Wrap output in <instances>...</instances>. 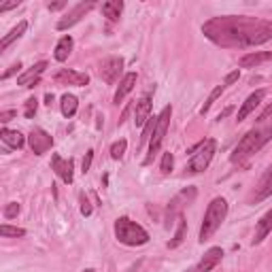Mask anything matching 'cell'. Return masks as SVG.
<instances>
[{
  "mask_svg": "<svg viewBox=\"0 0 272 272\" xmlns=\"http://www.w3.org/2000/svg\"><path fill=\"white\" fill-rule=\"evenodd\" d=\"M204 37L226 49H245L272 41V21L247 15L213 17L202 26Z\"/></svg>",
  "mask_w": 272,
  "mask_h": 272,
  "instance_id": "cell-1",
  "label": "cell"
},
{
  "mask_svg": "<svg viewBox=\"0 0 272 272\" xmlns=\"http://www.w3.org/2000/svg\"><path fill=\"white\" fill-rule=\"evenodd\" d=\"M270 140H272V124L264 126V128H253V130H249V132L238 140V145L234 147L230 160H232L234 164L245 162L247 157H251L253 153H257V151H260V149L266 145V142H270Z\"/></svg>",
  "mask_w": 272,
  "mask_h": 272,
  "instance_id": "cell-2",
  "label": "cell"
},
{
  "mask_svg": "<svg viewBox=\"0 0 272 272\" xmlns=\"http://www.w3.org/2000/svg\"><path fill=\"white\" fill-rule=\"evenodd\" d=\"M226 215H227V202H226L224 198H215L213 202L209 204V209H206L204 219H202V227H200L198 240L202 242V245H204L206 240L213 238V234L219 230L221 224H224Z\"/></svg>",
  "mask_w": 272,
  "mask_h": 272,
  "instance_id": "cell-3",
  "label": "cell"
},
{
  "mask_svg": "<svg viewBox=\"0 0 272 272\" xmlns=\"http://www.w3.org/2000/svg\"><path fill=\"white\" fill-rule=\"evenodd\" d=\"M115 238L121 245L128 247H140L149 242V234L142 226H138L136 221L128 219V217H119L115 221Z\"/></svg>",
  "mask_w": 272,
  "mask_h": 272,
  "instance_id": "cell-4",
  "label": "cell"
},
{
  "mask_svg": "<svg viewBox=\"0 0 272 272\" xmlns=\"http://www.w3.org/2000/svg\"><path fill=\"white\" fill-rule=\"evenodd\" d=\"M215 151H217V140L215 138H206L202 140L198 147L191 149V160L187 164V173L189 175H198V173H202V170L209 168V164L213 160V155Z\"/></svg>",
  "mask_w": 272,
  "mask_h": 272,
  "instance_id": "cell-5",
  "label": "cell"
},
{
  "mask_svg": "<svg viewBox=\"0 0 272 272\" xmlns=\"http://www.w3.org/2000/svg\"><path fill=\"white\" fill-rule=\"evenodd\" d=\"M170 117H173V106H164L162 113L157 115L155 130H153L151 140H149V153H147V157H145V162H142L145 166H147V164H151V162H153V157L157 155V151H160L162 142H164V138H166L168 126H170Z\"/></svg>",
  "mask_w": 272,
  "mask_h": 272,
  "instance_id": "cell-6",
  "label": "cell"
},
{
  "mask_svg": "<svg viewBox=\"0 0 272 272\" xmlns=\"http://www.w3.org/2000/svg\"><path fill=\"white\" fill-rule=\"evenodd\" d=\"M28 142H30V149L34 155H43L53 147V136L47 134L45 130H41V128H34L30 136H28Z\"/></svg>",
  "mask_w": 272,
  "mask_h": 272,
  "instance_id": "cell-7",
  "label": "cell"
},
{
  "mask_svg": "<svg viewBox=\"0 0 272 272\" xmlns=\"http://www.w3.org/2000/svg\"><path fill=\"white\" fill-rule=\"evenodd\" d=\"M91 9H94V2H79L77 6H73V9L68 11V15H64L60 21H58V30H68V28H73L75 24H79L81 21V17H85V13H90Z\"/></svg>",
  "mask_w": 272,
  "mask_h": 272,
  "instance_id": "cell-8",
  "label": "cell"
},
{
  "mask_svg": "<svg viewBox=\"0 0 272 272\" xmlns=\"http://www.w3.org/2000/svg\"><path fill=\"white\" fill-rule=\"evenodd\" d=\"M124 70V60L121 58H106L100 66V77L104 79L109 85H115L119 81V75Z\"/></svg>",
  "mask_w": 272,
  "mask_h": 272,
  "instance_id": "cell-9",
  "label": "cell"
},
{
  "mask_svg": "<svg viewBox=\"0 0 272 272\" xmlns=\"http://www.w3.org/2000/svg\"><path fill=\"white\" fill-rule=\"evenodd\" d=\"M221 257H224V251H221V247H211L209 251L204 253L202 260H200L196 266H191L187 272H211V270L221 262Z\"/></svg>",
  "mask_w": 272,
  "mask_h": 272,
  "instance_id": "cell-10",
  "label": "cell"
},
{
  "mask_svg": "<svg viewBox=\"0 0 272 272\" xmlns=\"http://www.w3.org/2000/svg\"><path fill=\"white\" fill-rule=\"evenodd\" d=\"M268 196H272V164L266 168V173L262 175L260 181H257L251 202H262V200H266Z\"/></svg>",
  "mask_w": 272,
  "mask_h": 272,
  "instance_id": "cell-11",
  "label": "cell"
},
{
  "mask_svg": "<svg viewBox=\"0 0 272 272\" xmlns=\"http://www.w3.org/2000/svg\"><path fill=\"white\" fill-rule=\"evenodd\" d=\"M53 79L62 85H79V88H83V85L90 83V77L85 73H77V70H68V68L58 70Z\"/></svg>",
  "mask_w": 272,
  "mask_h": 272,
  "instance_id": "cell-12",
  "label": "cell"
},
{
  "mask_svg": "<svg viewBox=\"0 0 272 272\" xmlns=\"http://www.w3.org/2000/svg\"><path fill=\"white\" fill-rule=\"evenodd\" d=\"M51 168L55 170V175H58L66 185L73 183V179H75V175H73V160H64L62 155L55 153L51 157Z\"/></svg>",
  "mask_w": 272,
  "mask_h": 272,
  "instance_id": "cell-13",
  "label": "cell"
},
{
  "mask_svg": "<svg viewBox=\"0 0 272 272\" xmlns=\"http://www.w3.org/2000/svg\"><path fill=\"white\" fill-rule=\"evenodd\" d=\"M264 96H266V90H257V91H253V94L245 100V104L240 106V111H238V115H236V119H238V121H245V119L257 109V106H260V102L264 100Z\"/></svg>",
  "mask_w": 272,
  "mask_h": 272,
  "instance_id": "cell-14",
  "label": "cell"
},
{
  "mask_svg": "<svg viewBox=\"0 0 272 272\" xmlns=\"http://www.w3.org/2000/svg\"><path fill=\"white\" fill-rule=\"evenodd\" d=\"M149 115H151V94H145V96H142V98L138 100V102H136L134 124L138 126V128H142V126H145L149 119H151Z\"/></svg>",
  "mask_w": 272,
  "mask_h": 272,
  "instance_id": "cell-15",
  "label": "cell"
},
{
  "mask_svg": "<svg viewBox=\"0 0 272 272\" xmlns=\"http://www.w3.org/2000/svg\"><path fill=\"white\" fill-rule=\"evenodd\" d=\"M45 68H47V62L34 64V66L28 70V73H24V75L17 79V85H21V88H34V85L39 83V77L45 73Z\"/></svg>",
  "mask_w": 272,
  "mask_h": 272,
  "instance_id": "cell-16",
  "label": "cell"
},
{
  "mask_svg": "<svg viewBox=\"0 0 272 272\" xmlns=\"http://www.w3.org/2000/svg\"><path fill=\"white\" fill-rule=\"evenodd\" d=\"M264 62H272V51H253L240 58V68H255Z\"/></svg>",
  "mask_w": 272,
  "mask_h": 272,
  "instance_id": "cell-17",
  "label": "cell"
},
{
  "mask_svg": "<svg viewBox=\"0 0 272 272\" xmlns=\"http://www.w3.org/2000/svg\"><path fill=\"white\" fill-rule=\"evenodd\" d=\"M134 85H136V73L124 75V79L119 81V88H117V91H115V98H113V102L119 104L121 100H124V98L134 90Z\"/></svg>",
  "mask_w": 272,
  "mask_h": 272,
  "instance_id": "cell-18",
  "label": "cell"
},
{
  "mask_svg": "<svg viewBox=\"0 0 272 272\" xmlns=\"http://www.w3.org/2000/svg\"><path fill=\"white\" fill-rule=\"evenodd\" d=\"M272 232V209L264 215V217L257 221V227H255V236H253V245H260V242L266 238V236Z\"/></svg>",
  "mask_w": 272,
  "mask_h": 272,
  "instance_id": "cell-19",
  "label": "cell"
},
{
  "mask_svg": "<svg viewBox=\"0 0 272 272\" xmlns=\"http://www.w3.org/2000/svg\"><path fill=\"white\" fill-rule=\"evenodd\" d=\"M0 138L9 149H21L24 147V134L17 132V130H9V128H4L2 132H0Z\"/></svg>",
  "mask_w": 272,
  "mask_h": 272,
  "instance_id": "cell-20",
  "label": "cell"
},
{
  "mask_svg": "<svg viewBox=\"0 0 272 272\" xmlns=\"http://www.w3.org/2000/svg\"><path fill=\"white\" fill-rule=\"evenodd\" d=\"M194 196H196V189H194V187H189V189L181 191V194H179V196L173 200V202H170V206H168V215H170V217H173V215H175L177 211H181L183 206L187 204V202H189V200L194 198Z\"/></svg>",
  "mask_w": 272,
  "mask_h": 272,
  "instance_id": "cell-21",
  "label": "cell"
},
{
  "mask_svg": "<svg viewBox=\"0 0 272 272\" xmlns=\"http://www.w3.org/2000/svg\"><path fill=\"white\" fill-rule=\"evenodd\" d=\"M70 51H73V37H62L58 41V45H55V60L58 62H66Z\"/></svg>",
  "mask_w": 272,
  "mask_h": 272,
  "instance_id": "cell-22",
  "label": "cell"
},
{
  "mask_svg": "<svg viewBox=\"0 0 272 272\" xmlns=\"http://www.w3.org/2000/svg\"><path fill=\"white\" fill-rule=\"evenodd\" d=\"M26 30H28V21H19V24H17L15 28H13V30H11L9 34H6V37H4L2 41H0V49H2V51H6V47H9L13 41H17V39L24 37V32H26Z\"/></svg>",
  "mask_w": 272,
  "mask_h": 272,
  "instance_id": "cell-23",
  "label": "cell"
},
{
  "mask_svg": "<svg viewBox=\"0 0 272 272\" xmlns=\"http://www.w3.org/2000/svg\"><path fill=\"white\" fill-rule=\"evenodd\" d=\"M121 9H124V2H119V0H109V2H104V4H102V13H104V17H109L111 21H117V19H119Z\"/></svg>",
  "mask_w": 272,
  "mask_h": 272,
  "instance_id": "cell-24",
  "label": "cell"
},
{
  "mask_svg": "<svg viewBox=\"0 0 272 272\" xmlns=\"http://www.w3.org/2000/svg\"><path fill=\"white\" fill-rule=\"evenodd\" d=\"M62 113H64V117H73L75 113H77V106H79V100L73 96V94H64L62 96Z\"/></svg>",
  "mask_w": 272,
  "mask_h": 272,
  "instance_id": "cell-25",
  "label": "cell"
},
{
  "mask_svg": "<svg viewBox=\"0 0 272 272\" xmlns=\"http://www.w3.org/2000/svg\"><path fill=\"white\" fill-rule=\"evenodd\" d=\"M185 232H187V221L183 219V215H179V226H177V232H175V238L168 242L170 249H177L181 242L185 240Z\"/></svg>",
  "mask_w": 272,
  "mask_h": 272,
  "instance_id": "cell-26",
  "label": "cell"
},
{
  "mask_svg": "<svg viewBox=\"0 0 272 272\" xmlns=\"http://www.w3.org/2000/svg\"><path fill=\"white\" fill-rule=\"evenodd\" d=\"M224 90H226V85H217V88H215V90L211 91V96L206 98L204 106H202V109H200V113H202V115H204V113H209V109L213 106V102H215V100H217V98H219L221 94H224Z\"/></svg>",
  "mask_w": 272,
  "mask_h": 272,
  "instance_id": "cell-27",
  "label": "cell"
},
{
  "mask_svg": "<svg viewBox=\"0 0 272 272\" xmlns=\"http://www.w3.org/2000/svg\"><path fill=\"white\" fill-rule=\"evenodd\" d=\"M155 124H157V117H155V119H149L147 124H145V128H142V136H140L138 147H142L147 140H151V134H153V130H155Z\"/></svg>",
  "mask_w": 272,
  "mask_h": 272,
  "instance_id": "cell-28",
  "label": "cell"
},
{
  "mask_svg": "<svg viewBox=\"0 0 272 272\" xmlns=\"http://www.w3.org/2000/svg\"><path fill=\"white\" fill-rule=\"evenodd\" d=\"M126 149H128V140H117V142H113V147H111V157L113 160H121L126 153Z\"/></svg>",
  "mask_w": 272,
  "mask_h": 272,
  "instance_id": "cell-29",
  "label": "cell"
},
{
  "mask_svg": "<svg viewBox=\"0 0 272 272\" xmlns=\"http://www.w3.org/2000/svg\"><path fill=\"white\" fill-rule=\"evenodd\" d=\"M173 164H175V157H173V153H164V157H162V166H160V170H162V175H170L173 173Z\"/></svg>",
  "mask_w": 272,
  "mask_h": 272,
  "instance_id": "cell-30",
  "label": "cell"
},
{
  "mask_svg": "<svg viewBox=\"0 0 272 272\" xmlns=\"http://www.w3.org/2000/svg\"><path fill=\"white\" fill-rule=\"evenodd\" d=\"M37 109H39V100L37 98H28L26 100V109H24V115L28 117V119H32L34 117V113H37Z\"/></svg>",
  "mask_w": 272,
  "mask_h": 272,
  "instance_id": "cell-31",
  "label": "cell"
},
{
  "mask_svg": "<svg viewBox=\"0 0 272 272\" xmlns=\"http://www.w3.org/2000/svg\"><path fill=\"white\" fill-rule=\"evenodd\" d=\"M0 234H2V236H15V238H17V236H26V230H21V227H11V226H2V227H0Z\"/></svg>",
  "mask_w": 272,
  "mask_h": 272,
  "instance_id": "cell-32",
  "label": "cell"
},
{
  "mask_svg": "<svg viewBox=\"0 0 272 272\" xmlns=\"http://www.w3.org/2000/svg\"><path fill=\"white\" fill-rule=\"evenodd\" d=\"M17 213H19V204H17V202H9V204L4 206V217H6V219L17 217Z\"/></svg>",
  "mask_w": 272,
  "mask_h": 272,
  "instance_id": "cell-33",
  "label": "cell"
},
{
  "mask_svg": "<svg viewBox=\"0 0 272 272\" xmlns=\"http://www.w3.org/2000/svg\"><path fill=\"white\" fill-rule=\"evenodd\" d=\"M91 160H94V151H91V149H90V151L85 153V157H83V166H81V168H83V175H85V173H88V170L91 168Z\"/></svg>",
  "mask_w": 272,
  "mask_h": 272,
  "instance_id": "cell-34",
  "label": "cell"
},
{
  "mask_svg": "<svg viewBox=\"0 0 272 272\" xmlns=\"http://www.w3.org/2000/svg\"><path fill=\"white\" fill-rule=\"evenodd\" d=\"M17 115V111H2V113H0V121H2V124H6V121H11L13 117H15Z\"/></svg>",
  "mask_w": 272,
  "mask_h": 272,
  "instance_id": "cell-35",
  "label": "cell"
},
{
  "mask_svg": "<svg viewBox=\"0 0 272 272\" xmlns=\"http://www.w3.org/2000/svg\"><path fill=\"white\" fill-rule=\"evenodd\" d=\"M238 77H240V73H238V70H234V73H230V75L226 77L224 85H232V83H236V81H238Z\"/></svg>",
  "mask_w": 272,
  "mask_h": 272,
  "instance_id": "cell-36",
  "label": "cell"
},
{
  "mask_svg": "<svg viewBox=\"0 0 272 272\" xmlns=\"http://www.w3.org/2000/svg\"><path fill=\"white\" fill-rule=\"evenodd\" d=\"M81 215H85V217H90V215H91V206H90V202H88V200H81Z\"/></svg>",
  "mask_w": 272,
  "mask_h": 272,
  "instance_id": "cell-37",
  "label": "cell"
},
{
  "mask_svg": "<svg viewBox=\"0 0 272 272\" xmlns=\"http://www.w3.org/2000/svg\"><path fill=\"white\" fill-rule=\"evenodd\" d=\"M19 68H21V64H19V62H17V64H13V66H11V68H9V70H6V73H4V75H2V79H9V77H13V75H15V73H17V70H19Z\"/></svg>",
  "mask_w": 272,
  "mask_h": 272,
  "instance_id": "cell-38",
  "label": "cell"
},
{
  "mask_svg": "<svg viewBox=\"0 0 272 272\" xmlns=\"http://www.w3.org/2000/svg\"><path fill=\"white\" fill-rule=\"evenodd\" d=\"M268 117H272V104H270V106H266V109L262 111V115L257 117V121H266Z\"/></svg>",
  "mask_w": 272,
  "mask_h": 272,
  "instance_id": "cell-39",
  "label": "cell"
},
{
  "mask_svg": "<svg viewBox=\"0 0 272 272\" xmlns=\"http://www.w3.org/2000/svg\"><path fill=\"white\" fill-rule=\"evenodd\" d=\"M64 6H66V0H60V2H51L47 9L49 11H60V9H64Z\"/></svg>",
  "mask_w": 272,
  "mask_h": 272,
  "instance_id": "cell-40",
  "label": "cell"
},
{
  "mask_svg": "<svg viewBox=\"0 0 272 272\" xmlns=\"http://www.w3.org/2000/svg\"><path fill=\"white\" fill-rule=\"evenodd\" d=\"M17 4H19V0H15V2H9V4H0V11H9V9H15Z\"/></svg>",
  "mask_w": 272,
  "mask_h": 272,
  "instance_id": "cell-41",
  "label": "cell"
},
{
  "mask_svg": "<svg viewBox=\"0 0 272 272\" xmlns=\"http://www.w3.org/2000/svg\"><path fill=\"white\" fill-rule=\"evenodd\" d=\"M51 102H53V94H47V96H45V104L51 106Z\"/></svg>",
  "mask_w": 272,
  "mask_h": 272,
  "instance_id": "cell-42",
  "label": "cell"
},
{
  "mask_svg": "<svg viewBox=\"0 0 272 272\" xmlns=\"http://www.w3.org/2000/svg\"><path fill=\"white\" fill-rule=\"evenodd\" d=\"M85 272H94V270H85Z\"/></svg>",
  "mask_w": 272,
  "mask_h": 272,
  "instance_id": "cell-43",
  "label": "cell"
}]
</instances>
